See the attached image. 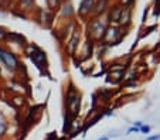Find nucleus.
Masks as SVG:
<instances>
[{
  "label": "nucleus",
  "instance_id": "obj_1",
  "mask_svg": "<svg viewBox=\"0 0 160 140\" xmlns=\"http://www.w3.org/2000/svg\"><path fill=\"white\" fill-rule=\"evenodd\" d=\"M67 105L70 110L72 112V115H77L78 113V109H79V95L75 93L74 89H70L67 95Z\"/></svg>",
  "mask_w": 160,
  "mask_h": 140
},
{
  "label": "nucleus",
  "instance_id": "obj_2",
  "mask_svg": "<svg viewBox=\"0 0 160 140\" xmlns=\"http://www.w3.org/2000/svg\"><path fill=\"white\" fill-rule=\"evenodd\" d=\"M0 61L3 62L9 69H14L16 65H17V60H16L14 55L7 52V51L2 50V48H0Z\"/></svg>",
  "mask_w": 160,
  "mask_h": 140
},
{
  "label": "nucleus",
  "instance_id": "obj_3",
  "mask_svg": "<svg viewBox=\"0 0 160 140\" xmlns=\"http://www.w3.org/2000/svg\"><path fill=\"white\" fill-rule=\"evenodd\" d=\"M30 48H31V52H30L31 60L34 61V64H36L38 68H41L43 64H45V55H44V52L41 50H38L36 45H31Z\"/></svg>",
  "mask_w": 160,
  "mask_h": 140
},
{
  "label": "nucleus",
  "instance_id": "obj_4",
  "mask_svg": "<svg viewBox=\"0 0 160 140\" xmlns=\"http://www.w3.org/2000/svg\"><path fill=\"white\" fill-rule=\"evenodd\" d=\"M102 30H103V27H102V25H101L98 21H94L92 25H91V33H96V34H95L96 38H99V37L103 34Z\"/></svg>",
  "mask_w": 160,
  "mask_h": 140
},
{
  "label": "nucleus",
  "instance_id": "obj_5",
  "mask_svg": "<svg viewBox=\"0 0 160 140\" xmlns=\"http://www.w3.org/2000/svg\"><path fill=\"white\" fill-rule=\"evenodd\" d=\"M94 6V0H82L81 6H79V11L81 13H85V11L91 10Z\"/></svg>",
  "mask_w": 160,
  "mask_h": 140
},
{
  "label": "nucleus",
  "instance_id": "obj_6",
  "mask_svg": "<svg viewBox=\"0 0 160 140\" xmlns=\"http://www.w3.org/2000/svg\"><path fill=\"white\" fill-rule=\"evenodd\" d=\"M129 17H130V10H129V9H125V10L122 11V16L119 17V20H121L122 23H129Z\"/></svg>",
  "mask_w": 160,
  "mask_h": 140
},
{
  "label": "nucleus",
  "instance_id": "obj_7",
  "mask_svg": "<svg viewBox=\"0 0 160 140\" xmlns=\"http://www.w3.org/2000/svg\"><path fill=\"white\" fill-rule=\"evenodd\" d=\"M122 13L121 7H115L113 9V13H110V18H112V21H118L119 20V14Z\"/></svg>",
  "mask_w": 160,
  "mask_h": 140
},
{
  "label": "nucleus",
  "instance_id": "obj_8",
  "mask_svg": "<svg viewBox=\"0 0 160 140\" xmlns=\"http://www.w3.org/2000/svg\"><path fill=\"white\" fill-rule=\"evenodd\" d=\"M77 40H78V36L75 34V36L71 38V41H70V45H68V50H70V52H72V51H74V47H75V44H77Z\"/></svg>",
  "mask_w": 160,
  "mask_h": 140
},
{
  "label": "nucleus",
  "instance_id": "obj_9",
  "mask_svg": "<svg viewBox=\"0 0 160 140\" xmlns=\"http://www.w3.org/2000/svg\"><path fill=\"white\" fill-rule=\"evenodd\" d=\"M160 14V0H156V10H154V16Z\"/></svg>",
  "mask_w": 160,
  "mask_h": 140
},
{
  "label": "nucleus",
  "instance_id": "obj_10",
  "mask_svg": "<svg viewBox=\"0 0 160 140\" xmlns=\"http://www.w3.org/2000/svg\"><path fill=\"white\" fill-rule=\"evenodd\" d=\"M142 132L147 134V133L150 132V127H149V126H142Z\"/></svg>",
  "mask_w": 160,
  "mask_h": 140
},
{
  "label": "nucleus",
  "instance_id": "obj_11",
  "mask_svg": "<svg viewBox=\"0 0 160 140\" xmlns=\"http://www.w3.org/2000/svg\"><path fill=\"white\" fill-rule=\"evenodd\" d=\"M4 130V123H3V119H2V115H0V133Z\"/></svg>",
  "mask_w": 160,
  "mask_h": 140
},
{
  "label": "nucleus",
  "instance_id": "obj_12",
  "mask_svg": "<svg viewBox=\"0 0 160 140\" xmlns=\"http://www.w3.org/2000/svg\"><path fill=\"white\" fill-rule=\"evenodd\" d=\"M160 139V134H157V136H152V137H149L147 140H159Z\"/></svg>",
  "mask_w": 160,
  "mask_h": 140
},
{
  "label": "nucleus",
  "instance_id": "obj_13",
  "mask_svg": "<svg viewBox=\"0 0 160 140\" xmlns=\"http://www.w3.org/2000/svg\"><path fill=\"white\" fill-rule=\"evenodd\" d=\"M4 37H6V33H4L3 30L0 29V40H2V38H4Z\"/></svg>",
  "mask_w": 160,
  "mask_h": 140
},
{
  "label": "nucleus",
  "instance_id": "obj_14",
  "mask_svg": "<svg viewBox=\"0 0 160 140\" xmlns=\"http://www.w3.org/2000/svg\"><path fill=\"white\" fill-rule=\"evenodd\" d=\"M99 140H109V136H105V137H102V139H99Z\"/></svg>",
  "mask_w": 160,
  "mask_h": 140
},
{
  "label": "nucleus",
  "instance_id": "obj_15",
  "mask_svg": "<svg viewBox=\"0 0 160 140\" xmlns=\"http://www.w3.org/2000/svg\"><path fill=\"white\" fill-rule=\"evenodd\" d=\"M123 2H125V3H130L132 0H123Z\"/></svg>",
  "mask_w": 160,
  "mask_h": 140
}]
</instances>
